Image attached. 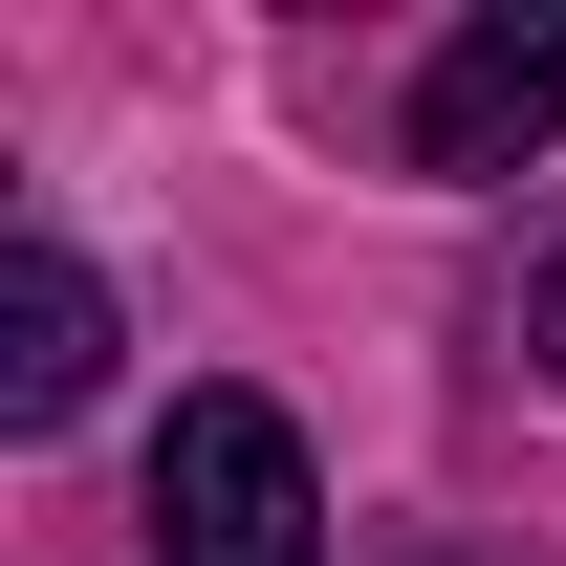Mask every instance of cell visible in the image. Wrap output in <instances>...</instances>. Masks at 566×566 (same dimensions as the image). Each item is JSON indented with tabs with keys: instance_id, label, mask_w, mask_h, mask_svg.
I'll return each instance as SVG.
<instances>
[{
	"instance_id": "cell-1",
	"label": "cell",
	"mask_w": 566,
	"mask_h": 566,
	"mask_svg": "<svg viewBox=\"0 0 566 566\" xmlns=\"http://www.w3.org/2000/svg\"><path fill=\"white\" fill-rule=\"evenodd\" d=\"M153 566H327V480L262 392H175L153 436Z\"/></svg>"
},
{
	"instance_id": "cell-2",
	"label": "cell",
	"mask_w": 566,
	"mask_h": 566,
	"mask_svg": "<svg viewBox=\"0 0 566 566\" xmlns=\"http://www.w3.org/2000/svg\"><path fill=\"white\" fill-rule=\"evenodd\" d=\"M566 132V22H458L415 66V175H501Z\"/></svg>"
},
{
	"instance_id": "cell-3",
	"label": "cell",
	"mask_w": 566,
	"mask_h": 566,
	"mask_svg": "<svg viewBox=\"0 0 566 566\" xmlns=\"http://www.w3.org/2000/svg\"><path fill=\"white\" fill-rule=\"evenodd\" d=\"M87 370H109V283H87L66 240H22V262H0V415L22 436L87 415Z\"/></svg>"
},
{
	"instance_id": "cell-4",
	"label": "cell",
	"mask_w": 566,
	"mask_h": 566,
	"mask_svg": "<svg viewBox=\"0 0 566 566\" xmlns=\"http://www.w3.org/2000/svg\"><path fill=\"white\" fill-rule=\"evenodd\" d=\"M523 349H545V370H566V262H545V283H523Z\"/></svg>"
}]
</instances>
